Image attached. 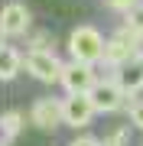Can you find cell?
<instances>
[{"label": "cell", "mask_w": 143, "mask_h": 146, "mask_svg": "<svg viewBox=\"0 0 143 146\" xmlns=\"http://www.w3.org/2000/svg\"><path fill=\"white\" fill-rule=\"evenodd\" d=\"M104 49H107V39L94 26H75V33L69 36V52L78 62H91V65L104 62Z\"/></svg>", "instance_id": "obj_1"}, {"label": "cell", "mask_w": 143, "mask_h": 146, "mask_svg": "<svg viewBox=\"0 0 143 146\" xmlns=\"http://www.w3.org/2000/svg\"><path fill=\"white\" fill-rule=\"evenodd\" d=\"M59 84L65 88V94H91V88L98 84L94 65H91V62H78V58L65 62V68H62V81H59Z\"/></svg>", "instance_id": "obj_2"}, {"label": "cell", "mask_w": 143, "mask_h": 146, "mask_svg": "<svg viewBox=\"0 0 143 146\" xmlns=\"http://www.w3.org/2000/svg\"><path fill=\"white\" fill-rule=\"evenodd\" d=\"M62 68H65V62H59L55 52H36V49H29V55H26V72L43 84L62 81Z\"/></svg>", "instance_id": "obj_3"}, {"label": "cell", "mask_w": 143, "mask_h": 146, "mask_svg": "<svg viewBox=\"0 0 143 146\" xmlns=\"http://www.w3.org/2000/svg\"><path fill=\"white\" fill-rule=\"evenodd\" d=\"M88 98H91V104L98 107V114H114V110H120L127 104V91L117 81H98Z\"/></svg>", "instance_id": "obj_4"}, {"label": "cell", "mask_w": 143, "mask_h": 146, "mask_svg": "<svg viewBox=\"0 0 143 146\" xmlns=\"http://www.w3.org/2000/svg\"><path fill=\"white\" fill-rule=\"evenodd\" d=\"M62 114H65V123L78 130V127H88L91 120H94L98 107L91 104L88 94H69V98L62 101Z\"/></svg>", "instance_id": "obj_5"}, {"label": "cell", "mask_w": 143, "mask_h": 146, "mask_svg": "<svg viewBox=\"0 0 143 146\" xmlns=\"http://www.w3.org/2000/svg\"><path fill=\"white\" fill-rule=\"evenodd\" d=\"M29 120L39 127V130H55L59 123H65V114H62V101H55V98H39L36 104H33V114Z\"/></svg>", "instance_id": "obj_6"}, {"label": "cell", "mask_w": 143, "mask_h": 146, "mask_svg": "<svg viewBox=\"0 0 143 146\" xmlns=\"http://www.w3.org/2000/svg\"><path fill=\"white\" fill-rule=\"evenodd\" d=\"M114 81L120 84V88L127 91V94L143 91V52L130 55L124 65H117V68H114Z\"/></svg>", "instance_id": "obj_7"}, {"label": "cell", "mask_w": 143, "mask_h": 146, "mask_svg": "<svg viewBox=\"0 0 143 146\" xmlns=\"http://www.w3.org/2000/svg\"><path fill=\"white\" fill-rule=\"evenodd\" d=\"M29 23H33V16H29V10L23 3H7L3 7V13H0V33H3L7 39L10 36H23V33L29 29Z\"/></svg>", "instance_id": "obj_8"}, {"label": "cell", "mask_w": 143, "mask_h": 146, "mask_svg": "<svg viewBox=\"0 0 143 146\" xmlns=\"http://www.w3.org/2000/svg\"><path fill=\"white\" fill-rule=\"evenodd\" d=\"M20 68H23V55L16 52L13 46H3V52H0V78L13 81L16 75H20Z\"/></svg>", "instance_id": "obj_9"}, {"label": "cell", "mask_w": 143, "mask_h": 146, "mask_svg": "<svg viewBox=\"0 0 143 146\" xmlns=\"http://www.w3.org/2000/svg\"><path fill=\"white\" fill-rule=\"evenodd\" d=\"M23 133V114L20 110H7L3 114V146H13V140Z\"/></svg>", "instance_id": "obj_10"}, {"label": "cell", "mask_w": 143, "mask_h": 146, "mask_svg": "<svg viewBox=\"0 0 143 146\" xmlns=\"http://www.w3.org/2000/svg\"><path fill=\"white\" fill-rule=\"evenodd\" d=\"M124 26H130V29L143 33V3H137L133 10H127V13H124Z\"/></svg>", "instance_id": "obj_11"}, {"label": "cell", "mask_w": 143, "mask_h": 146, "mask_svg": "<svg viewBox=\"0 0 143 146\" xmlns=\"http://www.w3.org/2000/svg\"><path fill=\"white\" fill-rule=\"evenodd\" d=\"M127 140H130L127 127H117V130L107 136V140H101V146H127Z\"/></svg>", "instance_id": "obj_12"}, {"label": "cell", "mask_w": 143, "mask_h": 146, "mask_svg": "<svg viewBox=\"0 0 143 146\" xmlns=\"http://www.w3.org/2000/svg\"><path fill=\"white\" fill-rule=\"evenodd\" d=\"M130 123L143 130V101H130Z\"/></svg>", "instance_id": "obj_13"}, {"label": "cell", "mask_w": 143, "mask_h": 146, "mask_svg": "<svg viewBox=\"0 0 143 146\" xmlns=\"http://www.w3.org/2000/svg\"><path fill=\"white\" fill-rule=\"evenodd\" d=\"M137 3H143V0H107V7H111V10H120V13L133 10Z\"/></svg>", "instance_id": "obj_14"}, {"label": "cell", "mask_w": 143, "mask_h": 146, "mask_svg": "<svg viewBox=\"0 0 143 146\" xmlns=\"http://www.w3.org/2000/svg\"><path fill=\"white\" fill-rule=\"evenodd\" d=\"M69 146H101V143L94 140V136H88V133H85V136H75V140H72Z\"/></svg>", "instance_id": "obj_15"}]
</instances>
